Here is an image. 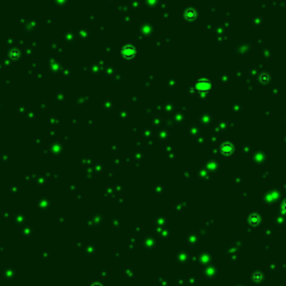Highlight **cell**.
<instances>
[{
    "label": "cell",
    "instance_id": "1",
    "mask_svg": "<svg viewBox=\"0 0 286 286\" xmlns=\"http://www.w3.org/2000/svg\"><path fill=\"white\" fill-rule=\"evenodd\" d=\"M136 54V47L132 44H126L121 48V55L125 59H132Z\"/></svg>",
    "mask_w": 286,
    "mask_h": 286
}]
</instances>
